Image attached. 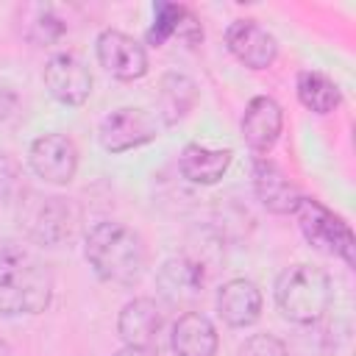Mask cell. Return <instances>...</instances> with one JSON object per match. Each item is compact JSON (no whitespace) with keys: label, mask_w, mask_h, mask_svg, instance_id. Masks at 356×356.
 <instances>
[{"label":"cell","mask_w":356,"mask_h":356,"mask_svg":"<svg viewBox=\"0 0 356 356\" xmlns=\"http://www.w3.org/2000/svg\"><path fill=\"white\" fill-rule=\"evenodd\" d=\"M50 300V267L19 239H0V314H42Z\"/></svg>","instance_id":"cell-1"},{"label":"cell","mask_w":356,"mask_h":356,"mask_svg":"<svg viewBox=\"0 0 356 356\" xmlns=\"http://www.w3.org/2000/svg\"><path fill=\"white\" fill-rule=\"evenodd\" d=\"M83 256L100 281L120 286L136 284L147 267L145 239L120 220H103L92 225L83 239Z\"/></svg>","instance_id":"cell-2"},{"label":"cell","mask_w":356,"mask_h":356,"mask_svg":"<svg viewBox=\"0 0 356 356\" xmlns=\"http://www.w3.org/2000/svg\"><path fill=\"white\" fill-rule=\"evenodd\" d=\"M275 306L278 312L298 325H312L317 323L331 300H334V284L325 270L312 267V264H289L286 270L278 273L275 278Z\"/></svg>","instance_id":"cell-3"},{"label":"cell","mask_w":356,"mask_h":356,"mask_svg":"<svg viewBox=\"0 0 356 356\" xmlns=\"http://www.w3.org/2000/svg\"><path fill=\"white\" fill-rule=\"evenodd\" d=\"M17 222L28 239L39 245H58L72 234L75 209L58 195L22 189L17 197Z\"/></svg>","instance_id":"cell-4"},{"label":"cell","mask_w":356,"mask_h":356,"mask_svg":"<svg viewBox=\"0 0 356 356\" xmlns=\"http://www.w3.org/2000/svg\"><path fill=\"white\" fill-rule=\"evenodd\" d=\"M292 214L298 220L300 234L306 236V242L314 250L342 259L348 267L356 264V239H353L350 225L339 214H334L328 206H323L320 200L306 197V195L300 197V203Z\"/></svg>","instance_id":"cell-5"},{"label":"cell","mask_w":356,"mask_h":356,"mask_svg":"<svg viewBox=\"0 0 356 356\" xmlns=\"http://www.w3.org/2000/svg\"><path fill=\"white\" fill-rule=\"evenodd\" d=\"M159 131H161V120L156 114L136 106H122L108 117H103L97 128V142L106 153H125L153 142Z\"/></svg>","instance_id":"cell-6"},{"label":"cell","mask_w":356,"mask_h":356,"mask_svg":"<svg viewBox=\"0 0 356 356\" xmlns=\"http://www.w3.org/2000/svg\"><path fill=\"white\" fill-rule=\"evenodd\" d=\"M28 164L44 184L67 186L78 172V147L64 134H42L31 142Z\"/></svg>","instance_id":"cell-7"},{"label":"cell","mask_w":356,"mask_h":356,"mask_svg":"<svg viewBox=\"0 0 356 356\" xmlns=\"http://www.w3.org/2000/svg\"><path fill=\"white\" fill-rule=\"evenodd\" d=\"M95 53L100 67L120 78V81H139L147 75V50L128 33L117 31V28H103L95 39Z\"/></svg>","instance_id":"cell-8"},{"label":"cell","mask_w":356,"mask_h":356,"mask_svg":"<svg viewBox=\"0 0 356 356\" xmlns=\"http://www.w3.org/2000/svg\"><path fill=\"white\" fill-rule=\"evenodd\" d=\"M156 286L159 295L170 303V306H181L189 309L203 298V286H206V267L195 259V256H172L167 259L159 273H156Z\"/></svg>","instance_id":"cell-9"},{"label":"cell","mask_w":356,"mask_h":356,"mask_svg":"<svg viewBox=\"0 0 356 356\" xmlns=\"http://www.w3.org/2000/svg\"><path fill=\"white\" fill-rule=\"evenodd\" d=\"M42 78H44L47 92L58 103H64V106H83L89 100L92 83H95L89 67L78 56H72V53L50 56L47 64H44Z\"/></svg>","instance_id":"cell-10"},{"label":"cell","mask_w":356,"mask_h":356,"mask_svg":"<svg viewBox=\"0 0 356 356\" xmlns=\"http://www.w3.org/2000/svg\"><path fill=\"white\" fill-rule=\"evenodd\" d=\"M225 47L248 70H267L278 56L275 36L256 19H234L225 28Z\"/></svg>","instance_id":"cell-11"},{"label":"cell","mask_w":356,"mask_h":356,"mask_svg":"<svg viewBox=\"0 0 356 356\" xmlns=\"http://www.w3.org/2000/svg\"><path fill=\"white\" fill-rule=\"evenodd\" d=\"M242 139L253 153H270L284 131V108L270 95H256L248 100L242 122Z\"/></svg>","instance_id":"cell-12"},{"label":"cell","mask_w":356,"mask_h":356,"mask_svg":"<svg viewBox=\"0 0 356 356\" xmlns=\"http://www.w3.org/2000/svg\"><path fill=\"white\" fill-rule=\"evenodd\" d=\"M250 178H253V192L259 203L270 214H292L300 203V189L286 178V172L270 161L267 156H256L250 164Z\"/></svg>","instance_id":"cell-13"},{"label":"cell","mask_w":356,"mask_h":356,"mask_svg":"<svg viewBox=\"0 0 356 356\" xmlns=\"http://www.w3.org/2000/svg\"><path fill=\"white\" fill-rule=\"evenodd\" d=\"M164 325V312L153 298H134L120 309L117 334L131 348H156Z\"/></svg>","instance_id":"cell-14"},{"label":"cell","mask_w":356,"mask_h":356,"mask_svg":"<svg viewBox=\"0 0 356 356\" xmlns=\"http://www.w3.org/2000/svg\"><path fill=\"white\" fill-rule=\"evenodd\" d=\"M261 289L250 278H231L217 292V314L231 328H248L261 317Z\"/></svg>","instance_id":"cell-15"},{"label":"cell","mask_w":356,"mask_h":356,"mask_svg":"<svg viewBox=\"0 0 356 356\" xmlns=\"http://www.w3.org/2000/svg\"><path fill=\"white\" fill-rule=\"evenodd\" d=\"M147 39L156 44H164L167 39H178L186 47H195L203 42V25L186 6L156 3L153 6V28L147 31Z\"/></svg>","instance_id":"cell-16"},{"label":"cell","mask_w":356,"mask_h":356,"mask_svg":"<svg viewBox=\"0 0 356 356\" xmlns=\"http://www.w3.org/2000/svg\"><path fill=\"white\" fill-rule=\"evenodd\" d=\"M231 161H234L231 147H209V145H197V142L184 145V150L178 153L181 175L192 184H200V186L217 184L228 172Z\"/></svg>","instance_id":"cell-17"},{"label":"cell","mask_w":356,"mask_h":356,"mask_svg":"<svg viewBox=\"0 0 356 356\" xmlns=\"http://www.w3.org/2000/svg\"><path fill=\"white\" fill-rule=\"evenodd\" d=\"M170 345L175 356H217L220 337H217L214 323L206 314L184 312L172 325Z\"/></svg>","instance_id":"cell-18"},{"label":"cell","mask_w":356,"mask_h":356,"mask_svg":"<svg viewBox=\"0 0 356 356\" xmlns=\"http://www.w3.org/2000/svg\"><path fill=\"white\" fill-rule=\"evenodd\" d=\"M197 83L184 72H167L159 81V120L161 125H175L197 106Z\"/></svg>","instance_id":"cell-19"},{"label":"cell","mask_w":356,"mask_h":356,"mask_svg":"<svg viewBox=\"0 0 356 356\" xmlns=\"http://www.w3.org/2000/svg\"><path fill=\"white\" fill-rule=\"evenodd\" d=\"M295 92H298L300 106L309 108L312 114H320V117L337 111L342 103L339 86L320 70H300L298 81H295Z\"/></svg>","instance_id":"cell-20"},{"label":"cell","mask_w":356,"mask_h":356,"mask_svg":"<svg viewBox=\"0 0 356 356\" xmlns=\"http://www.w3.org/2000/svg\"><path fill=\"white\" fill-rule=\"evenodd\" d=\"M67 33V22L61 17H56V11L50 6L36 8V19L31 22V39L44 44V42H56Z\"/></svg>","instance_id":"cell-21"},{"label":"cell","mask_w":356,"mask_h":356,"mask_svg":"<svg viewBox=\"0 0 356 356\" xmlns=\"http://www.w3.org/2000/svg\"><path fill=\"white\" fill-rule=\"evenodd\" d=\"M236 356H289V350L273 334H253L239 345Z\"/></svg>","instance_id":"cell-22"},{"label":"cell","mask_w":356,"mask_h":356,"mask_svg":"<svg viewBox=\"0 0 356 356\" xmlns=\"http://www.w3.org/2000/svg\"><path fill=\"white\" fill-rule=\"evenodd\" d=\"M19 164L8 153H0V203H11L14 197H19Z\"/></svg>","instance_id":"cell-23"},{"label":"cell","mask_w":356,"mask_h":356,"mask_svg":"<svg viewBox=\"0 0 356 356\" xmlns=\"http://www.w3.org/2000/svg\"><path fill=\"white\" fill-rule=\"evenodd\" d=\"M14 108H17V95L8 86H0V125L14 114Z\"/></svg>","instance_id":"cell-24"},{"label":"cell","mask_w":356,"mask_h":356,"mask_svg":"<svg viewBox=\"0 0 356 356\" xmlns=\"http://www.w3.org/2000/svg\"><path fill=\"white\" fill-rule=\"evenodd\" d=\"M111 356H156V350H150V348H131V345H122V348L114 350Z\"/></svg>","instance_id":"cell-25"},{"label":"cell","mask_w":356,"mask_h":356,"mask_svg":"<svg viewBox=\"0 0 356 356\" xmlns=\"http://www.w3.org/2000/svg\"><path fill=\"white\" fill-rule=\"evenodd\" d=\"M0 356H14V350H11V345H8V342H6L3 337H0Z\"/></svg>","instance_id":"cell-26"}]
</instances>
